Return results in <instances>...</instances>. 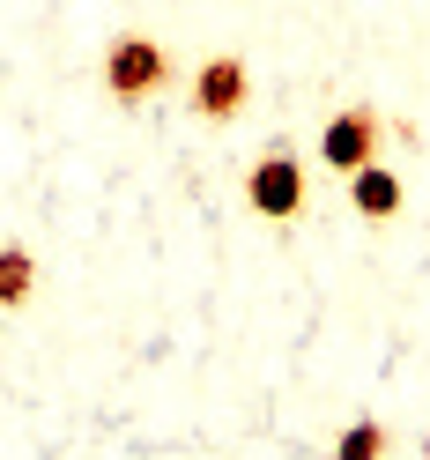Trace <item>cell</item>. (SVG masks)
Returning a JSON list of instances; mask_svg holds the SVG:
<instances>
[{
  "label": "cell",
  "mask_w": 430,
  "mask_h": 460,
  "mask_svg": "<svg viewBox=\"0 0 430 460\" xmlns=\"http://www.w3.org/2000/svg\"><path fill=\"white\" fill-rule=\"evenodd\" d=\"M171 82V52L156 45V38H141V31H127L119 45L104 52V90L119 97V104H141V97H156Z\"/></svg>",
  "instance_id": "obj_1"
},
{
  "label": "cell",
  "mask_w": 430,
  "mask_h": 460,
  "mask_svg": "<svg viewBox=\"0 0 430 460\" xmlns=\"http://www.w3.org/2000/svg\"><path fill=\"white\" fill-rule=\"evenodd\" d=\"M245 200H252L268 223H290V216L304 208V164H297L290 149L260 156V164H252V179H245Z\"/></svg>",
  "instance_id": "obj_2"
},
{
  "label": "cell",
  "mask_w": 430,
  "mask_h": 460,
  "mask_svg": "<svg viewBox=\"0 0 430 460\" xmlns=\"http://www.w3.org/2000/svg\"><path fill=\"white\" fill-rule=\"evenodd\" d=\"M379 111H371V104H349V111H341V119H327L320 127V164L327 171H364L371 156H379Z\"/></svg>",
  "instance_id": "obj_3"
},
{
  "label": "cell",
  "mask_w": 430,
  "mask_h": 460,
  "mask_svg": "<svg viewBox=\"0 0 430 460\" xmlns=\"http://www.w3.org/2000/svg\"><path fill=\"white\" fill-rule=\"evenodd\" d=\"M245 97H252V75H245L238 52H215V60L193 75V90H186V104L200 111V119H238Z\"/></svg>",
  "instance_id": "obj_4"
},
{
  "label": "cell",
  "mask_w": 430,
  "mask_h": 460,
  "mask_svg": "<svg viewBox=\"0 0 430 460\" xmlns=\"http://www.w3.org/2000/svg\"><path fill=\"white\" fill-rule=\"evenodd\" d=\"M349 200H356V216H371V223H386V216H400V179L371 156L364 171H349Z\"/></svg>",
  "instance_id": "obj_5"
},
{
  "label": "cell",
  "mask_w": 430,
  "mask_h": 460,
  "mask_svg": "<svg viewBox=\"0 0 430 460\" xmlns=\"http://www.w3.org/2000/svg\"><path fill=\"white\" fill-rule=\"evenodd\" d=\"M38 297V261L22 245H0V312H22Z\"/></svg>",
  "instance_id": "obj_6"
},
{
  "label": "cell",
  "mask_w": 430,
  "mask_h": 460,
  "mask_svg": "<svg viewBox=\"0 0 430 460\" xmlns=\"http://www.w3.org/2000/svg\"><path fill=\"white\" fill-rule=\"evenodd\" d=\"M393 438H386V423H349L341 430V460H379Z\"/></svg>",
  "instance_id": "obj_7"
},
{
  "label": "cell",
  "mask_w": 430,
  "mask_h": 460,
  "mask_svg": "<svg viewBox=\"0 0 430 460\" xmlns=\"http://www.w3.org/2000/svg\"><path fill=\"white\" fill-rule=\"evenodd\" d=\"M423 453H430V446H423Z\"/></svg>",
  "instance_id": "obj_8"
}]
</instances>
